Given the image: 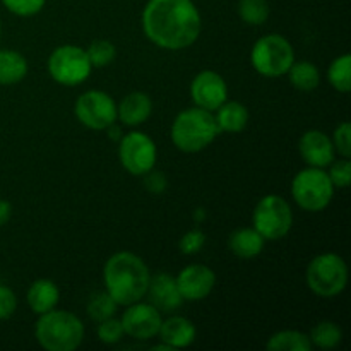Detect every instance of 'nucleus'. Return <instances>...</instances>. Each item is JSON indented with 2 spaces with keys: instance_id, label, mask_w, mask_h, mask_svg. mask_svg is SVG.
Masks as SVG:
<instances>
[{
  "instance_id": "nucleus-1",
  "label": "nucleus",
  "mask_w": 351,
  "mask_h": 351,
  "mask_svg": "<svg viewBox=\"0 0 351 351\" xmlns=\"http://www.w3.org/2000/svg\"><path fill=\"white\" fill-rule=\"evenodd\" d=\"M147 40L163 50H184L201 36L202 19L194 0H147L141 14Z\"/></svg>"
},
{
  "instance_id": "nucleus-2",
  "label": "nucleus",
  "mask_w": 351,
  "mask_h": 351,
  "mask_svg": "<svg viewBox=\"0 0 351 351\" xmlns=\"http://www.w3.org/2000/svg\"><path fill=\"white\" fill-rule=\"evenodd\" d=\"M151 273L147 264L130 250H120L108 257L103 267L105 290L119 307L143 300L149 287Z\"/></svg>"
},
{
  "instance_id": "nucleus-3",
  "label": "nucleus",
  "mask_w": 351,
  "mask_h": 351,
  "mask_svg": "<svg viewBox=\"0 0 351 351\" xmlns=\"http://www.w3.org/2000/svg\"><path fill=\"white\" fill-rule=\"evenodd\" d=\"M215 113L199 106L182 110L171 123V141L182 153H199L219 136Z\"/></svg>"
},
{
  "instance_id": "nucleus-4",
  "label": "nucleus",
  "mask_w": 351,
  "mask_h": 351,
  "mask_svg": "<svg viewBox=\"0 0 351 351\" xmlns=\"http://www.w3.org/2000/svg\"><path fill=\"white\" fill-rule=\"evenodd\" d=\"M34 338L47 351H74L84 339V324L69 311L45 312L34 326Z\"/></svg>"
},
{
  "instance_id": "nucleus-5",
  "label": "nucleus",
  "mask_w": 351,
  "mask_h": 351,
  "mask_svg": "<svg viewBox=\"0 0 351 351\" xmlns=\"http://www.w3.org/2000/svg\"><path fill=\"white\" fill-rule=\"evenodd\" d=\"M305 283L317 297L335 298L341 295L348 285V266L338 254H319L308 263Z\"/></svg>"
},
{
  "instance_id": "nucleus-6",
  "label": "nucleus",
  "mask_w": 351,
  "mask_h": 351,
  "mask_svg": "<svg viewBox=\"0 0 351 351\" xmlns=\"http://www.w3.org/2000/svg\"><path fill=\"white\" fill-rule=\"evenodd\" d=\"M335 185L324 168L307 167L291 180V197L304 211H324L335 197Z\"/></svg>"
},
{
  "instance_id": "nucleus-7",
  "label": "nucleus",
  "mask_w": 351,
  "mask_h": 351,
  "mask_svg": "<svg viewBox=\"0 0 351 351\" xmlns=\"http://www.w3.org/2000/svg\"><path fill=\"white\" fill-rule=\"evenodd\" d=\"M295 62V50L290 41L278 33L259 38L250 50V64L264 77H281Z\"/></svg>"
},
{
  "instance_id": "nucleus-8",
  "label": "nucleus",
  "mask_w": 351,
  "mask_h": 351,
  "mask_svg": "<svg viewBox=\"0 0 351 351\" xmlns=\"http://www.w3.org/2000/svg\"><path fill=\"white\" fill-rule=\"evenodd\" d=\"M252 226L266 242L285 239L293 226V209L290 202L278 194H267L256 204Z\"/></svg>"
},
{
  "instance_id": "nucleus-9",
  "label": "nucleus",
  "mask_w": 351,
  "mask_h": 351,
  "mask_svg": "<svg viewBox=\"0 0 351 351\" xmlns=\"http://www.w3.org/2000/svg\"><path fill=\"white\" fill-rule=\"evenodd\" d=\"M50 77L62 86H79L89 77L93 65L86 48L77 45H60L50 53L47 62Z\"/></svg>"
},
{
  "instance_id": "nucleus-10",
  "label": "nucleus",
  "mask_w": 351,
  "mask_h": 351,
  "mask_svg": "<svg viewBox=\"0 0 351 351\" xmlns=\"http://www.w3.org/2000/svg\"><path fill=\"white\" fill-rule=\"evenodd\" d=\"M119 160L130 175L143 177L156 167V144L147 134L139 130L125 134L119 144Z\"/></svg>"
},
{
  "instance_id": "nucleus-11",
  "label": "nucleus",
  "mask_w": 351,
  "mask_h": 351,
  "mask_svg": "<svg viewBox=\"0 0 351 351\" xmlns=\"http://www.w3.org/2000/svg\"><path fill=\"white\" fill-rule=\"evenodd\" d=\"M75 119L91 130H106L117 122V103L108 93L91 89L75 99Z\"/></svg>"
},
{
  "instance_id": "nucleus-12",
  "label": "nucleus",
  "mask_w": 351,
  "mask_h": 351,
  "mask_svg": "<svg viewBox=\"0 0 351 351\" xmlns=\"http://www.w3.org/2000/svg\"><path fill=\"white\" fill-rule=\"evenodd\" d=\"M120 322H122L123 332L127 336L139 339V341H147V339L158 336L163 317L154 305H151L149 302L139 300L136 304L127 305Z\"/></svg>"
},
{
  "instance_id": "nucleus-13",
  "label": "nucleus",
  "mask_w": 351,
  "mask_h": 351,
  "mask_svg": "<svg viewBox=\"0 0 351 351\" xmlns=\"http://www.w3.org/2000/svg\"><path fill=\"white\" fill-rule=\"evenodd\" d=\"M191 98L195 106L215 113L228 99V84L215 71H201L191 82Z\"/></svg>"
},
{
  "instance_id": "nucleus-14",
  "label": "nucleus",
  "mask_w": 351,
  "mask_h": 351,
  "mask_svg": "<svg viewBox=\"0 0 351 351\" xmlns=\"http://www.w3.org/2000/svg\"><path fill=\"white\" fill-rule=\"evenodd\" d=\"M184 302H201L216 287V274L206 264H189L175 276Z\"/></svg>"
},
{
  "instance_id": "nucleus-15",
  "label": "nucleus",
  "mask_w": 351,
  "mask_h": 351,
  "mask_svg": "<svg viewBox=\"0 0 351 351\" xmlns=\"http://www.w3.org/2000/svg\"><path fill=\"white\" fill-rule=\"evenodd\" d=\"M298 151H300L302 160L307 163V167L326 168L336 158V149L332 146L331 137L317 129L304 132V136L298 141Z\"/></svg>"
},
{
  "instance_id": "nucleus-16",
  "label": "nucleus",
  "mask_w": 351,
  "mask_h": 351,
  "mask_svg": "<svg viewBox=\"0 0 351 351\" xmlns=\"http://www.w3.org/2000/svg\"><path fill=\"white\" fill-rule=\"evenodd\" d=\"M146 297H149V304L154 305L161 314H171L184 304L177 280L168 273H158L151 276Z\"/></svg>"
},
{
  "instance_id": "nucleus-17",
  "label": "nucleus",
  "mask_w": 351,
  "mask_h": 351,
  "mask_svg": "<svg viewBox=\"0 0 351 351\" xmlns=\"http://www.w3.org/2000/svg\"><path fill=\"white\" fill-rule=\"evenodd\" d=\"M158 336H160V341L170 348L184 350L194 345L195 338H197V329L191 319L173 315V317H168L167 321L161 322Z\"/></svg>"
},
{
  "instance_id": "nucleus-18",
  "label": "nucleus",
  "mask_w": 351,
  "mask_h": 351,
  "mask_svg": "<svg viewBox=\"0 0 351 351\" xmlns=\"http://www.w3.org/2000/svg\"><path fill=\"white\" fill-rule=\"evenodd\" d=\"M153 113V101L143 91H132L123 96L117 105V119L129 127H137L146 122Z\"/></svg>"
},
{
  "instance_id": "nucleus-19",
  "label": "nucleus",
  "mask_w": 351,
  "mask_h": 351,
  "mask_svg": "<svg viewBox=\"0 0 351 351\" xmlns=\"http://www.w3.org/2000/svg\"><path fill=\"white\" fill-rule=\"evenodd\" d=\"M26 300L31 312L41 315L57 307L58 300H60V290L55 285V281L48 280V278H40V280L33 281L31 287L27 288Z\"/></svg>"
},
{
  "instance_id": "nucleus-20",
  "label": "nucleus",
  "mask_w": 351,
  "mask_h": 351,
  "mask_svg": "<svg viewBox=\"0 0 351 351\" xmlns=\"http://www.w3.org/2000/svg\"><path fill=\"white\" fill-rule=\"evenodd\" d=\"M264 245H266V240L263 239V235H261L254 226L237 228L228 239L230 250H232L239 259L243 261L259 257L261 252L264 250Z\"/></svg>"
},
{
  "instance_id": "nucleus-21",
  "label": "nucleus",
  "mask_w": 351,
  "mask_h": 351,
  "mask_svg": "<svg viewBox=\"0 0 351 351\" xmlns=\"http://www.w3.org/2000/svg\"><path fill=\"white\" fill-rule=\"evenodd\" d=\"M216 123H218L219 132L239 134L245 130L249 123V110L243 103L226 99L218 110H216Z\"/></svg>"
},
{
  "instance_id": "nucleus-22",
  "label": "nucleus",
  "mask_w": 351,
  "mask_h": 351,
  "mask_svg": "<svg viewBox=\"0 0 351 351\" xmlns=\"http://www.w3.org/2000/svg\"><path fill=\"white\" fill-rule=\"evenodd\" d=\"M27 60L16 50H0V86H12L27 75Z\"/></svg>"
},
{
  "instance_id": "nucleus-23",
  "label": "nucleus",
  "mask_w": 351,
  "mask_h": 351,
  "mask_svg": "<svg viewBox=\"0 0 351 351\" xmlns=\"http://www.w3.org/2000/svg\"><path fill=\"white\" fill-rule=\"evenodd\" d=\"M287 74L290 84L302 93L314 91L321 84V72H319L317 65L308 60H295Z\"/></svg>"
},
{
  "instance_id": "nucleus-24",
  "label": "nucleus",
  "mask_w": 351,
  "mask_h": 351,
  "mask_svg": "<svg viewBox=\"0 0 351 351\" xmlns=\"http://www.w3.org/2000/svg\"><path fill=\"white\" fill-rule=\"evenodd\" d=\"M266 348L271 351H311L312 343L308 335L297 329L278 331L267 339Z\"/></svg>"
},
{
  "instance_id": "nucleus-25",
  "label": "nucleus",
  "mask_w": 351,
  "mask_h": 351,
  "mask_svg": "<svg viewBox=\"0 0 351 351\" xmlns=\"http://www.w3.org/2000/svg\"><path fill=\"white\" fill-rule=\"evenodd\" d=\"M308 338H311L312 346H317L321 350H335L341 343L343 331L336 322L321 321L312 328Z\"/></svg>"
},
{
  "instance_id": "nucleus-26",
  "label": "nucleus",
  "mask_w": 351,
  "mask_h": 351,
  "mask_svg": "<svg viewBox=\"0 0 351 351\" xmlns=\"http://www.w3.org/2000/svg\"><path fill=\"white\" fill-rule=\"evenodd\" d=\"M328 81L338 93L348 95L351 91V57L348 53L339 55L328 69Z\"/></svg>"
},
{
  "instance_id": "nucleus-27",
  "label": "nucleus",
  "mask_w": 351,
  "mask_h": 351,
  "mask_svg": "<svg viewBox=\"0 0 351 351\" xmlns=\"http://www.w3.org/2000/svg\"><path fill=\"white\" fill-rule=\"evenodd\" d=\"M240 19L249 26H263L269 19V2L267 0H239Z\"/></svg>"
},
{
  "instance_id": "nucleus-28",
  "label": "nucleus",
  "mask_w": 351,
  "mask_h": 351,
  "mask_svg": "<svg viewBox=\"0 0 351 351\" xmlns=\"http://www.w3.org/2000/svg\"><path fill=\"white\" fill-rule=\"evenodd\" d=\"M117 308H119V304L112 298V295L108 293L106 290L103 291H96L88 302V315L93 319L95 322H101L106 321V319L113 317L117 314Z\"/></svg>"
},
{
  "instance_id": "nucleus-29",
  "label": "nucleus",
  "mask_w": 351,
  "mask_h": 351,
  "mask_svg": "<svg viewBox=\"0 0 351 351\" xmlns=\"http://www.w3.org/2000/svg\"><path fill=\"white\" fill-rule=\"evenodd\" d=\"M93 69H103L117 58V47L110 40H95L86 48Z\"/></svg>"
},
{
  "instance_id": "nucleus-30",
  "label": "nucleus",
  "mask_w": 351,
  "mask_h": 351,
  "mask_svg": "<svg viewBox=\"0 0 351 351\" xmlns=\"http://www.w3.org/2000/svg\"><path fill=\"white\" fill-rule=\"evenodd\" d=\"M96 335H98V339L105 345H117V343L122 341V338L125 336L122 328V322L120 319H117L115 315L106 321L98 322V329H96Z\"/></svg>"
},
{
  "instance_id": "nucleus-31",
  "label": "nucleus",
  "mask_w": 351,
  "mask_h": 351,
  "mask_svg": "<svg viewBox=\"0 0 351 351\" xmlns=\"http://www.w3.org/2000/svg\"><path fill=\"white\" fill-rule=\"evenodd\" d=\"M2 3L14 16L33 17L43 10L47 0H2Z\"/></svg>"
},
{
  "instance_id": "nucleus-32",
  "label": "nucleus",
  "mask_w": 351,
  "mask_h": 351,
  "mask_svg": "<svg viewBox=\"0 0 351 351\" xmlns=\"http://www.w3.org/2000/svg\"><path fill=\"white\" fill-rule=\"evenodd\" d=\"M329 178H331L335 189H346L351 182V161L350 158H343V160L332 161L329 165Z\"/></svg>"
},
{
  "instance_id": "nucleus-33",
  "label": "nucleus",
  "mask_w": 351,
  "mask_h": 351,
  "mask_svg": "<svg viewBox=\"0 0 351 351\" xmlns=\"http://www.w3.org/2000/svg\"><path fill=\"white\" fill-rule=\"evenodd\" d=\"M332 146L343 158H351V123L343 122L332 134Z\"/></svg>"
},
{
  "instance_id": "nucleus-34",
  "label": "nucleus",
  "mask_w": 351,
  "mask_h": 351,
  "mask_svg": "<svg viewBox=\"0 0 351 351\" xmlns=\"http://www.w3.org/2000/svg\"><path fill=\"white\" fill-rule=\"evenodd\" d=\"M206 243V235L201 230H191V232L185 233L184 237L178 242V249L185 256H192V254H197L199 250L204 247Z\"/></svg>"
},
{
  "instance_id": "nucleus-35",
  "label": "nucleus",
  "mask_w": 351,
  "mask_h": 351,
  "mask_svg": "<svg viewBox=\"0 0 351 351\" xmlns=\"http://www.w3.org/2000/svg\"><path fill=\"white\" fill-rule=\"evenodd\" d=\"M17 308V297L12 288L0 285V321L12 317Z\"/></svg>"
},
{
  "instance_id": "nucleus-36",
  "label": "nucleus",
  "mask_w": 351,
  "mask_h": 351,
  "mask_svg": "<svg viewBox=\"0 0 351 351\" xmlns=\"http://www.w3.org/2000/svg\"><path fill=\"white\" fill-rule=\"evenodd\" d=\"M144 178V187L146 191H149L151 194H163L168 187V178L163 171H158V170H151L147 171L146 175H143Z\"/></svg>"
},
{
  "instance_id": "nucleus-37",
  "label": "nucleus",
  "mask_w": 351,
  "mask_h": 351,
  "mask_svg": "<svg viewBox=\"0 0 351 351\" xmlns=\"http://www.w3.org/2000/svg\"><path fill=\"white\" fill-rule=\"evenodd\" d=\"M10 216H12V206L5 199H0V228L9 221Z\"/></svg>"
},
{
  "instance_id": "nucleus-38",
  "label": "nucleus",
  "mask_w": 351,
  "mask_h": 351,
  "mask_svg": "<svg viewBox=\"0 0 351 351\" xmlns=\"http://www.w3.org/2000/svg\"><path fill=\"white\" fill-rule=\"evenodd\" d=\"M106 130H110L108 136L112 137L113 141H117V143H119V141L122 139V130H120V127H115V123H112V125H110Z\"/></svg>"
},
{
  "instance_id": "nucleus-39",
  "label": "nucleus",
  "mask_w": 351,
  "mask_h": 351,
  "mask_svg": "<svg viewBox=\"0 0 351 351\" xmlns=\"http://www.w3.org/2000/svg\"><path fill=\"white\" fill-rule=\"evenodd\" d=\"M0 34H2V24H0Z\"/></svg>"
}]
</instances>
